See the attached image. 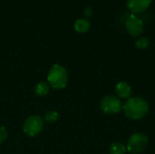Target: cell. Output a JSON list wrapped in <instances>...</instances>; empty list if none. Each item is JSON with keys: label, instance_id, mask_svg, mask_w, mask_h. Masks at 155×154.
Listing matches in <instances>:
<instances>
[{"label": "cell", "instance_id": "6da1fadb", "mask_svg": "<svg viewBox=\"0 0 155 154\" xmlns=\"http://www.w3.org/2000/svg\"><path fill=\"white\" fill-rule=\"evenodd\" d=\"M123 111L127 118L133 121H138L147 115L149 103L141 97H130L123 105Z\"/></svg>", "mask_w": 155, "mask_h": 154}, {"label": "cell", "instance_id": "30bf717a", "mask_svg": "<svg viewBox=\"0 0 155 154\" xmlns=\"http://www.w3.org/2000/svg\"><path fill=\"white\" fill-rule=\"evenodd\" d=\"M126 145H124L122 143H114L111 144L109 149L110 154H126Z\"/></svg>", "mask_w": 155, "mask_h": 154}, {"label": "cell", "instance_id": "8992f818", "mask_svg": "<svg viewBox=\"0 0 155 154\" xmlns=\"http://www.w3.org/2000/svg\"><path fill=\"white\" fill-rule=\"evenodd\" d=\"M125 26L127 32L132 36H138L143 32V21L135 15L128 17L125 23Z\"/></svg>", "mask_w": 155, "mask_h": 154}, {"label": "cell", "instance_id": "5bb4252c", "mask_svg": "<svg viewBox=\"0 0 155 154\" xmlns=\"http://www.w3.org/2000/svg\"><path fill=\"white\" fill-rule=\"evenodd\" d=\"M7 139V131L5 127H0V144Z\"/></svg>", "mask_w": 155, "mask_h": 154}, {"label": "cell", "instance_id": "3957f363", "mask_svg": "<svg viewBox=\"0 0 155 154\" xmlns=\"http://www.w3.org/2000/svg\"><path fill=\"white\" fill-rule=\"evenodd\" d=\"M149 143L148 137L143 133H134L127 141V151L133 154H139L143 152Z\"/></svg>", "mask_w": 155, "mask_h": 154}, {"label": "cell", "instance_id": "5b68a950", "mask_svg": "<svg viewBox=\"0 0 155 154\" xmlns=\"http://www.w3.org/2000/svg\"><path fill=\"white\" fill-rule=\"evenodd\" d=\"M43 128L44 120L39 115H32L25 121L23 131L28 136H35L42 132Z\"/></svg>", "mask_w": 155, "mask_h": 154}, {"label": "cell", "instance_id": "4fadbf2b", "mask_svg": "<svg viewBox=\"0 0 155 154\" xmlns=\"http://www.w3.org/2000/svg\"><path fill=\"white\" fill-rule=\"evenodd\" d=\"M58 117H59L58 113H56L55 111H49V112H47V113H45V120L47 123H54V122L57 121Z\"/></svg>", "mask_w": 155, "mask_h": 154}, {"label": "cell", "instance_id": "7a4b0ae2", "mask_svg": "<svg viewBox=\"0 0 155 154\" xmlns=\"http://www.w3.org/2000/svg\"><path fill=\"white\" fill-rule=\"evenodd\" d=\"M49 84L54 89H63L66 86L68 82V75L66 70L59 64H54L49 71L47 76Z\"/></svg>", "mask_w": 155, "mask_h": 154}, {"label": "cell", "instance_id": "52a82bcc", "mask_svg": "<svg viewBox=\"0 0 155 154\" xmlns=\"http://www.w3.org/2000/svg\"><path fill=\"white\" fill-rule=\"evenodd\" d=\"M152 4V0H127V6L133 14L144 12Z\"/></svg>", "mask_w": 155, "mask_h": 154}, {"label": "cell", "instance_id": "9c48e42d", "mask_svg": "<svg viewBox=\"0 0 155 154\" xmlns=\"http://www.w3.org/2000/svg\"><path fill=\"white\" fill-rule=\"evenodd\" d=\"M50 91V84L45 82H40L35 85V93L38 96H45Z\"/></svg>", "mask_w": 155, "mask_h": 154}, {"label": "cell", "instance_id": "7c38bea8", "mask_svg": "<svg viewBox=\"0 0 155 154\" xmlns=\"http://www.w3.org/2000/svg\"><path fill=\"white\" fill-rule=\"evenodd\" d=\"M149 44H150V41L147 37H140L139 39H137L135 43V46L139 50L146 49L149 46Z\"/></svg>", "mask_w": 155, "mask_h": 154}, {"label": "cell", "instance_id": "8fae6325", "mask_svg": "<svg viewBox=\"0 0 155 154\" xmlns=\"http://www.w3.org/2000/svg\"><path fill=\"white\" fill-rule=\"evenodd\" d=\"M74 28L78 33H85L90 28V23L86 19H78L74 24Z\"/></svg>", "mask_w": 155, "mask_h": 154}, {"label": "cell", "instance_id": "9a60e30c", "mask_svg": "<svg viewBox=\"0 0 155 154\" xmlns=\"http://www.w3.org/2000/svg\"><path fill=\"white\" fill-rule=\"evenodd\" d=\"M93 12H92V8L91 7H87L85 10H84V15L87 16V17H90L92 15Z\"/></svg>", "mask_w": 155, "mask_h": 154}, {"label": "cell", "instance_id": "277c9868", "mask_svg": "<svg viewBox=\"0 0 155 154\" xmlns=\"http://www.w3.org/2000/svg\"><path fill=\"white\" fill-rule=\"evenodd\" d=\"M100 108L106 114L118 113L123 109V103L120 98L114 95H105L100 102Z\"/></svg>", "mask_w": 155, "mask_h": 154}, {"label": "cell", "instance_id": "ba28073f", "mask_svg": "<svg viewBox=\"0 0 155 154\" xmlns=\"http://www.w3.org/2000/svg\"><path fill=\"white\" fill-rule=\"evenodd\" d=\"M132 87L126 82H119L115 86V93L120 99H129L132 95Z\"/></svg>", "mask_w": 155, "mask_h": 154}]
</instances>
